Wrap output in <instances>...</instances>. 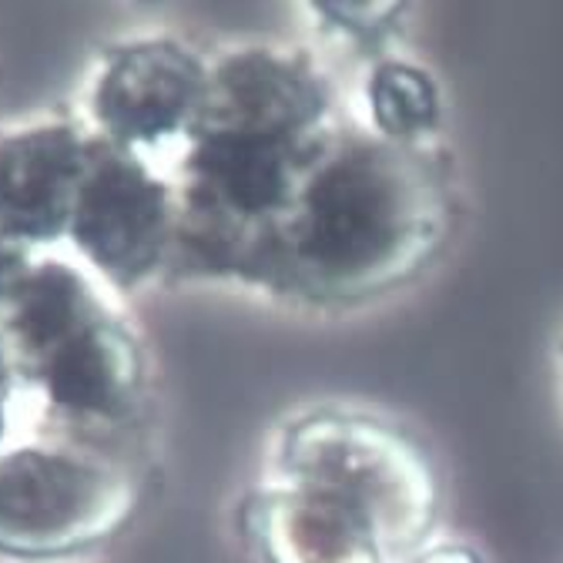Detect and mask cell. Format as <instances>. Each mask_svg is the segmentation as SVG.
I'll return each instance as SVG.
<instances>
[{
	"label": "cell",
	"mask_w": 563,
	"mask_h": 563,
	"mask_svg": "<svg viewBox=\"0 0 563 563\" xmlns=\"http://www.w3.org/2000/svg\"><path fill=\"white\" fill-rule=\"evenodd\" d=\"M208 91V64L175 37H134L111 47L88 88L95 134L158 165L178 155Z\"/></svg>",
	"instance_id": "52a82bcc"
},
{
	"label": "cell",
	"mask_w": 563,
	"mask_h": 563,
	"mask_svg": "<svg viewBox=\"0 0 563 563\" xmlns=\"http://www.w3.org/2000/svg\"><path fill=\"white\" fill-rule=\"evenodd\" d=\"M412 563H479V560L470 550H463V547H437L430 553L416 556Z\"/></svg>",
	"instance_id": "4fadbf2b"
},
{
	"label": "cell",
	"mask_w": 563,
	"mask_h": 563,
	"mask_svg": "<svg viewBox=\"0 0 563 563\" xmlns=\"http://www.w3.org/2000/svg\"><path fill=\"white\" fill-rule=\"evenodd\" d=\"M0 339L18 379L60 443L111 453L148 402V360L134 329L64 258H37L0 306ZM118 456V453H111Z\"/></svg>",
	"instance_id": "277c9868"
},
{
	"label": "cell",
	"mask_w": 563,
	"mask_h": 563,
	"mask_svg": "<svg viewBox=\"0 0 563 563\" xmlns=\"http://www.w3.org/2000/svg\"><path fill=\"white\" fill-rule=\"evenodd\" d=\"M450 222L446 168L427 145L339 128L272 235L258 289L319 306L389 292L433 262Z\"/></svg>",
	"instance_id": "7a4b0ae2"
},
{
	"label": "cell",
	"mask_w": 563,
	"mask_h": 563,
	"mask_svg": "<svg viewBox=\"0 0 563 563\" xmlns=\"http://www.w3.org/2000/svg\"><path fill=\"white\" fill-rule=\"evenodd\" d=\"M319 18H329L335 31L356 34V37H379V31L389 27L393 18H399L402 4H316Z\"/></svg>",
	"instance_id": "30bf717a"
},
{
	"label": "cell",
	"mask_w": 563,
	"mask_h": 563,
	"mask_svg": "<svg viewBox=\"0 0 563 563\" xmlns=\"http://www.w3.org/2000/svg\"><path fill=\"white\" fill-rule=\"evenodd\" d=\"M137 510V476L111 453L44 440L0 450V556L64 560L108 543Z\"/></svg>",
	"instance_id": "5b68a950"
},
{
	"label": "cell",
	"mask_w": 563,
	"mask_h": 563,
	"mask_svg": "<svg viewBox=\"0 0 563 563\" xmlns=\"http://www.w3.org/2000/svg\"><path fill=\"white\" fill-rule=\"evenodd\" d=\"M34 262H37V255L27 245H21V242H14L0 232V306H4L8 296L21 286L24 275L34 268Z\"/></svg>",
	"instance_id": "8fae6325"
},
{
	"label": "cell",
	"mask_w": 563,
	"mask_h": 563,
	"mask_svg": "<svg viewBox=\"0 0 563 563\" xmlns=\"http://www.w3.org/2000/svg\"><path fill=\"white\" fill-rule=\"evenodd\" d=\"M433 517L422 450L379 419L312 412L286 427L239 520L265 563H402Z\"/></svg>",
	"instance_id": "3957f363"
},
{
	"label": "cell",
	"mask_w": 563,
	"mask_h": 563,
	"mask_svg": "<svg viewBox=\"0 0 563 563\" xmlns=\"http://www.w3.org/2000/svg\"><path fill=\"white\" fill-rule=\"evenodd\" d=\"M175 198L168 175L128 148L88 131L85 168L70 208L67 242L121 292L168 272Z\"/></svg>",
	"instance_id": "8992f818"
},
{
	"label": "cell",
	"mask_w": 563,
	"mask_h": 563,
	"mask_svg": "<svg viewBox=\"0 0 563 563\" xmlns=\"http://www.w3.org/2000/svg\"><path fill=\"white\" fill-rule=\"evenodd\" d=\"M373 124L393 145H427L440 124L437 81L406 60H379L366 85Z\"/></svg>",
	"instance_id": "9c48e42d"
},
{
	"label": "cell",
	"mask_w": 563,
	"mask_h": 563,
	"mask_svg": "<svg viewBox=\"0 0 563 563\" xmlns=\"http://www.w3.org/2000/svg\"><path fill=\"white\" fill-rule=\"evenodd\" d=\"M88 128L34 121L0 134V232L31 252L67 239Z\"/></svg>",
	"instance_id": "ba28073f"
},
{
	"label": "cell",
	"mask_w": 563,
	"mask_h": 563,
	"mask_svg": "<svg viewBox=\"0 0 563 563\" xmlns=\"http://www.w3.org/2000/svg\"><path fill=\"white\" fill-rule=\"evenodd\" d=\"M14 393H18V379H14V369H11V360H8L4 339H0V443H4V437H8V419H11Z\"/></svg>",
	"instance_id": "7c38bea8"
},
{
	"label": "cell",
	"mask_w": 563,
	"mask_h": 563,
	"mask_svg": "<svg viewBox=\"0 0 563 563\" xmlns=\"http://www.w3.org/2000/svg\"><path fill=\"white\" fill-rule=\"evenodd\" d=\"M329 85L286 47H235L208 64V91L172 162L168 275L258 289L275 229L339 124Z\"/></svg>",
	"instance_id": "6da1fadb"
}]
</instances>
